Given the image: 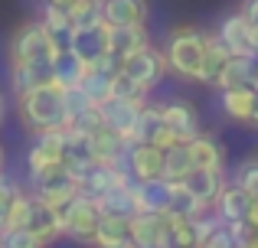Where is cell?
<instances>
[{
	"mask_svg": "<svg viewBox=\"0 0 258 248\" xmlns=\"http://www.w3.org/2000/svg\"><path fill=\"white\" fill-rule=\"evenodd\" d=\"M229 46L219 39V33H206V65H203V85H216V75L222 72V65L229 62Z\"/></svg>",
	"mask_w": 258,
	"mask_h": 248,
	"instance_id": "f546056e",
	"label": "cell"
},
{
	"mask_svg": "<svg viewBox=\"0 0 258 248\" xmlns=\"http://www.w3.org/2000/svg\"><path fill=\"white\" fill-rule=\"evenodd\" d=\"M0 248H7V245H0Z\"/></svg>",
	"mask_w": 258,
	"mask_h": 248,
	"instance_id": "db71d44e",
	"label": "cell"
},
{
	"mask_svg": "<svg viewBox=\"0 0 258 248\" xmlns=\"http://www.w3.org/2000/svg\"><path fill=\"white\" fill-rule=\"evenodd\" d=\"M23 229H30L33 235H39L46 245L52 242V238L66 235V225H62V209H56V206L43 203L39 196H30L26 199V212H23Z\"/></svg>",
	"mask_w": 258,
	"mask_h": 248,
	"instance_id": "52a82bcc",
	"label": "cell"
},
{
	"mask_svg": "<svg viewBox=\"0 0 258 248\" xmlns=\"http://www.w3.org/2000/svg\"><path fill=\"white\" fill-rule=\"evenodd\" d=\"M92 144H95V160L98 163L127 167V147H131V140H124L121 134L108 131V127H98L92 134Z\"/></svg>",
	"mask_w": 258,
	"mask_h": 248,
	"instance_id": "7402d4cb",
	"label": "cell"
},
{
	"mask_svg": "<svg viewBox=\"0 0 258 248\" xmlns=\"http://www.w3.org/2000/svg\"><path fill=\"white\" fill-rule=\"evenodd\" d=\"M121 72H124V75L147 95V92H151L154 85L164 78L167 59H164V52H160V49H154V46H144V49L131 52L127 59H121Z\"/></svg>",
	"mask_w": 258,
	"mask_h": 248,
	"instance_id": "5b68a950",
	"label": "cell"
},
{
	"mask_svg": "<svg viewBox=\"0 0 258 248\" xmlns=\"http://www.w3.org/2000/svg\"><path fill=\"white\" fill-rule=\"evenodd\" d=\"M43 26H46V30H49L62 46H66V39L72 36V17H69V10H66V7L46 4V10H43Z\"/></svg>",
	"mask_w": 258,
	"mask_h": 248,
	"instance_id": "d590c367",
	"label": "cell"
},
{
	"mask_svg": "<svg viewBox=\"0 0 258 248\" xmlns=\"http://www.w3.org/2000/svg\"><path fill=\"white\" fill-rule=\"evenodd\" d=\"M255 89H258V59H255Z\"/></svg>",
	"mask_w": 258,
	"mask_h": 248,
	"instance_id": "f907efd6",
	"label": "cell"
},
{
	"mask_svg": "<svg viewBox=\"0 0 258 248\" xmlns=\"http://www.w3.org/2000/svg\"><path fill=\"white\" fill-rule=\"evenodd\" d=\"M59 49H62V43L43 26V20H30V23L17 26L10 46H7L10 62H52Z\"/></svg>",
	"mask_w": 258,
	"mask_h": 248,
	"instance_id": "3957f363",
	"label": "cell"
},
{
	"mask_svg": "<svg viewBox=\"0 0 258 248\" xmlns=\"http://www.w3.org/2000/svg\"><path fill=\"white\" fill-rule=\"evenodd\" d=\"M66 10H69V17H72V30L105 26V20H101V0H72Z\"/></svg>",
	"mask_w": 258,
	"mask_h": 248,
	"instance_id": "d6a6232c",
	"label": "cell"
},
{
	"mask_svg": "<svg viewBox=\"0 0 258 248\" xmlns=\"http://www.w3.org/2000/svg\"><path fill=\"white\" fill-rule=\"evenodd\" d=\"M127 170L134 180L164 177V150L157 144H131L127 147Z\"/></svg>",
	"mask_w": 258,
	"mask_h": 248,
	"instance_id": "4fadbf2b",
	"label": "cell"
},
{
	"mask_svg": "<svg viewBox=\"0 0 258 248\" xmlns=\"http://www.w3.org/2000/svg\"><path fill=\"white\" fill-rule=\"evenodd\" d=\"M226 229H229V238H232L235 248H248V242L255 238V229L245 219H232V222H226Z\"/></svg>",
	"mask_w": 258,
	"mask_h": 248,
	"instance_id": "60d3db41",
	"label": "cell"
},
{
	"mask_svg": "<svg viewBox=\"0 0 258 248\" xmlns=\"http://www.w3.org/2000/svg\"><path fill=\"white\" fill-rule=\"evenodd\" d=\"M95 206L101 216H118V219H134V212H138L131 186L127 190H105L101 196H95Z\"/></svg>",
	"mask_w": 258,
	"mask_h": 248,
	"instance_id": "83f0119b",
	"label": "cell"
},
{
	"mask_svg": "<svg viewBox=\"0 0 258 248\" xmlns=\"http://www.w3.org/2000/svg\"><path fill=\"white\" fill-rule=\"evenodd\" d=\"M183 186H186L189 193H196V196L203 199V203L213 209V203L219 199L222 186H226V180H222V170H209V167H193V170L183 177Z\"/></svg>",
	"mask_w": 258,
	"mask_h": 248,
	"instance_id": "44dd1931",
	"label": "cell"
},
{
	"mask_svg": "<svg viewBox=\"0 0 258 248\" xmlns=\"http://www.w3.org/2000/svg\"><path fill=\"white\" fill-rule=\"evenodd\" d=\"M105 26H134L147 23V0H101Z\"/></svg>",
	"mask_w": 258,
	"mask_h": 248,
	"instance_id": "d6986e66",
	"label": "cell"
},
{
	"mask_svg": "<svg viewBox=\"0 0 258 248\" xmlns=\"http://www.w3.org/2000/svg\"><path fill=\"white\" fill-rule=\"evenodd\" d=\"M232 183H235V186H242L248 196H258V157L245 160V163L235 170V180H232Z\"/></svg>",
	"mask_w": 258,
	"mask_h": 248,
	"instance_id": "f35d334b",
	"label": "cell"
},
{
	"mask_svg": "<svg viewBox=\"0 0 258 248\" xmlns=\"http://www.w3.org/2000/svg\"><path fill=\"white\" fill-rule=\"evenodd\" d=\"M72 52L82 59L85 65L98 62L108 52V26H88V30H72V36L66 39Z\"/></svg>",
	"mask_w": 258,
	"mask_h": 248,
	"instance_id": "5bb4252c",
	"label": "cell"
},
{
	"mask_svg": "<svg viewBox=\"0 0 258 248\" xmlns=\"http://www.w3.org/2000/svg\"><path fill=\"white\" fill-rule=\"evenodd\" d=\"M248 124L258 127V89H255V102H252V115H248Z\"/></svg>",
	"mask_w": 258,
	"mask_h": 248,
	"instance_id": "bcb514c9",
	"label": "cell"
},
{
	"mask_svg": "<svg viewBox=\"0 0 258 248\" xmlns=\"http://www.w3.org/2000/svg\"><path fill=\"white\" fill-rule=\"evenodd\" d=\"M30 183H33V196H39L43 203L62 209L72 196H79V177L69 170V167L59 160V163L46 167V170L30 173Z\"/></svg>",
	"mask_w": 258,
	"mask_h": 248,
	"instance_id": "277c9868",
	"label": "cell"
},
{
	"mask_svg": "<svg viewBox=\"0 0 258 248\" xmlns=\"http://www.w3.org/2000/svg\"><path fill=\"white\" fill-rule=\"evenodd\" d=\"M85 69L88 65L82 59H79L69 46H62V49L56 52V59H52V82H56L59 89H76V85L82 82Z\"/></svg>",
	"mask_w": 258,
	"mask_h": 248,
	"instance_id": "cb8c5ba5",
	"label": "cell"
},
{
	"mask_svg": "<svg viewBox=\"0 0 258 248\" xmlns=\"http://www.w3.org/2000/svg\"><path fill=\"white\" fill-rule=\"evenodd\" d=\"M248 248H258V232H255V238H252V242H248Z\"/></svg>",
	"mask_w": 258,
	"mask_h": 248,
	"instance_id": "681fc988",
	"label": "cell"
},
{
	"mask_svg": "<svg viewBox=\"0 0 258 248\" xmlns=\"http://www.w3.org/2000/svg\"><path fill=\"white\" fill-rule=\"evenodd\" d=\"M164 59H167V69L176 72L180 78L200 82L203 65H206V33L196 30V26H176L167 36Z\"/></svg>",
	"mask_w": 258,
	"mask_h": 248,
	"instance_id": "7a4b0ae2",
	"label": "cell"
},
{
	"mask_svg": "<svg viewBox=\"0 0 258 248\" xmlns=\"http://www.w3.org/2000/svg\"><path fill=\"white\" fill-rule=\"evenodd\" d=\"M0 121H4V111H0Z\"/></svg>",
	"mask_w": 258,
	"mask_h": 248,
	"instance_id": "f5cc1de1",
	"label": "cell"
},
{
	"mask_svg": "<svg viewBox=\"0 0 258 248\" xmlns=\"http://www.w3.org/2000/svg\"><path fill=\"white\" fill-rule=\"evenodd\" d=\"M98 219H101L98 206H95V199H92V196H85V193L72 196L69 203L62 206V225H66V235L76 238V242H92Z\"/></svg>",
	"mask_w": 258,
	"mask_h": 248,
	"instance_id": "8992f818",
	"label": "cell"
},
{
	"mask_svg": "<svg viewBox=\"0 0 258 248\" xmlns=\"http://www.w3.org/2000/svg\"><path fill=\"white\" fill-rule=\"evenodd\" d=\"M17 111L26 131L43 134L52 127H66V108H62V89L56 82L30 89L23 95H17Z\"/></svg>",
	"mask_w": 258,
	"mask_h": 248,
	"instance_id": "6da1fadb",
	"label": "cell"
},
{
	"mask_svg": "<svg viewBox=\"0 0 258 248\" xmlns=\"http://www.w3.org/2000/svg\"><path fill=\"white\" fill-rule=\"evenodd\" d=\"M189 147V157H193L196 167H209V170H222V163H226V153H222L219 140L213 137V134H196V137L186 140Z\"/></svg>",
	"mask_w": 258,
	"mask_h": 248,
	"instance_id": "4316f807",
	"label": "cell"
},
{
	"mask_svg": "<svg viewBox=\"0 0 258 248\" xmlns=\"http://www.w3.org/2000/svg\"><path fill=\"white\" fill-rule=\"evenodd\" d=\"M160 124H164L160 105H144V108H141V118H138V127H134L131 144H151L154 134L160 131Z\"/></svg>",
	"mask_w": 258,
	"mask_h": 248,
	"instance_id": "e575fe53",
	"label": "cell"
},
{
	"mask_svg": "<svg viewBox=\"0 0 258 248\" xmlns=\"http://www.w3.org/2000/svg\"><path fill=\"white\" fill-rule=\"evenodd\" d=\"M242 85L255 89V59L252 56H229V62L216 75V89H242Z\"/></svg>",
	"mask_w": 258,
	"mask_h": 248,
	"instance_id": "603a6c76",
	"label": "cell"
},
{
	"mask_svg": "<svg viewBox=\"0 0 258 248\" xmlns=\"http://www.w3.org/2000/svg\"><path fill=\"white\" fill-rule=\"evenodd\" d=\"M239 13L248 20L252 26H258V0H242L239 4Z\"/></svg>",
	"mask_w": 258,
	"mask_h": 248,
	"instance_id": "ee69618b",
	"label": "cell"
},
{
	"mask_svg": "<svg viewBox=\"0 0 258 248\" xmlns=\"http://www.w3.org/2000/svg\"><path fill=\"white\" fill-rule=\"evenodd\" d=\"M245 222L252 225L258 232V196H252V203H248V212H245Z\"/></svg>",
	"mask_w": 258,
	"mask_h": 248,
	"instance_id": "f6af8a7d",
	"label": "cell"
},
{
	"mask_svg": "<svg viewBox=\"0 0 258 248\" xmlns=\"http://www.w3.org/2000/svg\"><path fill=\"white\" fill-rule=\"evenodd\" d=\"M95 248H134L131 242V219H118V216H101L92 235Z\"/></svg>",
	"mask_w": 258,
	"mask_h": 248,
	"instance_id": "ffe728a7",
	"label": "cell"
},
{
	"mask_svg": "<svg viewBox=\"0 0 258 248\" xmlns=\"http://www.w3.org/2000/svg\"><path fill=\"white\" fill-rule=\"evenodd\" d=\"M200 245L193 219H173L167 216V248H193Z\"/></svg>",
	"mask_w": 258,
	"mask_h": 248,
	"instance_id": "836d02e7",
	"label": "cell"
},
{
	"mask_svg": "<svg viewBox=\"0 0 258 248\" xmlns=\"http://www.w3.org/2000/svg\"><path fill=\"white\" fill-rule=\"evenodd\" d=\"M203 245L206 248H235L232 245V238H229V229H226V222L219 225V229H213L206 238H203Z\"/></svg>",
	"mask_w": 258,
	"mask_h": 248,
	"instance_id": "7bdbcfd3",
	"label": "cell"
},
{
	"mask_svg": "<svg viewBox=\"0 0 258 248\" xmlns=\"http://www.w3.org/2000/svg\"><path fill=\"white\" fill-rule=\"evenodd\" d=\"M193 248H206V245H203V242H200V245H193Z\"/></svg>",
	"mask_w": 258,
	"mask_h": 248,
	"instance_id": "816d5d0a",
	"label": "cell"
},
{
	"mask_svg": "<svg viewBox=\"0 0 258 248\" xmlns=\"http://www.w3.org/2000/svg\"><path fill=\"white\" fill-rule=\"evenodd\" d=\"M248 203H252V196H248L242 186L226 183V186H222V193H219V199L213 203V212L222 219V222H232V219H245Z\"/></svg>",
	"mask_w": 258,
	"mask_h": 248,
	"instance_id": "d4e9b609",
	"label": "cell"
},
{
	"mask_svg": "<svg viewBox=\"0 0 258 248\" xmlns=\"http://www.w3.org/2000/svg\"><path fill=\"white\" fill-rule=\"evenodd\" d=\"M0 245L7 248H46V242L39 235H33L23 225H13V229H0Z\"/></svg>",
	"mask_w": 258,
	"mask_h": 248,
	"instance_id": "8d00e7d4",
	"label": "cell"
},
{
	"mask_svg": "<svg viewBox=\"0 0 258 248\" xmlns=\"http://www.w3.org/2000/svg\"><path fill=\"white\" fill-rule=\"evenodd\" d=\"M46 4H56V7H69L72 0H46Z\"/></svg>",
	"mask_w": 258,
	"mask_h": 248,
	"instance_id": "7dc6e473",
	"label": "cell"
},
{
	"mask_svg": "<svg viewBox=\"0 0 258 248\" xmlns=\"http://www.w3.org/2000/svg\"><path fill=\"white\" fill-rule=\"evenodd\" d=\"M20 196V186L13 183V180L0 177V229L7 225V219H10V209H13V199Z\"/></svg>",
	"mask_w": 258,
	"mask_h": 248,
	"instance_id": "ab89813d",
	"label": "cell"
},
{
	"mask_svg": "<svg viewBox=\"0 0 258 248\" xmlns=\"http://www.w3.org/2000/svg\"><path fill=\"white\" fill-rule=\"evenodd\" d=\"M138 212H167L170 209V180H134L131 183Z\"/></svg>",
	"mask_w": 258,
	"mask_h": 248,
	"instance_id": "7c38bea8",
	"label": "cell"
},
{
	"mask_svg": "<svg viewBox=\"0 0 258 248\" xmlns=\"http://www.w3.org/2000/svg\"><path fill=\"white\" fill-rule=\"evenodd\" d=\"M252 102H255V89H252V85H242V89H222V111H226L232 121L248 124Z\"/></svg>",
	"mask_w": 258,
	"mask_h": 248,
	"instance_id": "f1b7e54d",
	"label": "cell"
},
{
	"mask_svg": "<svg viewBox=\"0 0 258 248\" xmlns=\"http://www.w3.org/2000/svg\"><path fill=\"white\" fill-rule=\"evenodd\" d=\"M62 108H66V127H69L85 108H92V98H88L79 85L76 89H62Z\"/></svg>",
	"mask_w": 258,
	"mask_h": 248,
	"instance_id": "74e56055",
	"label": "cell"
},
{
	"mask_svg": "<svg viewBox=\"0 0 258 248\" xmlns=\"http://www.w3.org/2000/svg\"><path fill=\"white\" fill-rule=\"evenodd\" d=\"M131 242L134 248H167V212H134Z\"/></svg>",
	"mask_w": 258,
	"mask_h": 248,
	"instance_id": "9c48e42d",
	"label": "cell"
},
{
	"mask_svg": "<svg viewBox=\"0 0 258 248\" xmlns=\"http://www.w3.org/2000/svg\"><path fill=\"white\" fill-rule=\"evenodd\" d=\"M144 105H147V98H108L105 105H98V108H101V121H105L108 131H114L124 140H131Z\"/></svg>",
	"mask_w": 258,
	"mask_h": 248,
	"instance_id": "ba28073f",
	"label": "cell"
},
{
	"mask_svg": "<svg viewBox=\"0 0 258 248\" xmlns=\"http://www.w3.org/2000/svg\"><path fill=\"white\" fill-rule=\"evenodd\" d=\"M62 163L69 167V170L76 173L79 180H82V173L88 170V167H95V163H98V160H95V144H92V134L76 131V127H69V131H66Z\"/></svg>",
	"mask_w": 258,
	"mask_h": 248,
	"instance_id": "8fae6325",
	"label": "cell"
},
{
	"mask_svg": "<svg viewBox=\"0 0 258 248\" xmlns=\"http://www.w3.org/2000/svg\"><path fill=\"white\" fill-rule=\"evenodd\" d=\"M203 212H209V206L203 203L196 193H189L186 186H183V180H170V209H167V216L173 219H196L203 216Z\"/></svg>",
	"mask_w": 258,
	"mask_h": 248,
	"instance_id": "484cf974",
	"label": "cell"
},
{
	"mask_svg": "<svg viewBox=\"0 0 258 248\" xmlns=\"http://www.w3.org/2000/svg\"><path fill=\"white\" fill-rule=\"evenodd\" d=\"M66 131H69V127H52V131H43V134H36L39 140L30 147V153H26V163H30V173H36V170H46V167H52V163H59V160H62Z\"/></svg>",
	"mask_w": 258,
	"mask_h": 248,
	"instance_id": "30bf717a",
	"label": "cell"
},
{
	"mask_svg": "<svg viewBox=\"0 0 258 248\" xmlns=\"http://www.w3.org/2000/svg\"><path fill=\"white\" fill-rule=\"evenodd\" d=\"M216 33H219V39L229 46L232 56H252V59H258V52H255V46H252V26H248V20L242 17V13L226 17Z\"/></svg>",
	"mask_w": 258,
	"mask_h": 248,
	"instance_id": "9a60e30c",
	"label": "cell"
},
{
	"mask_svg": "<svg viewBox=\"0 0 258 248\" xmlns=\"http://www.w3.org/2000/svg\"><path fill=\"white\" fill-rule=\"evenodd\" d=\"M160 115H164V124L173 127L183 144L200 134V115H196V108L189 102H180V98L176 102H164L160 105Z\"/></svg>",
	"mask_w": 258,
	"mask_h": 248,
	"instance_id": "2e32d148",
	"label": "cell"
},
{
	"mask_svg": "<svg viewBox=\"0 0 258 248\" xmlns=\"http://www.w3.org/2000/svg\"><path fill=\"white\" fill-rule=\"evenodd\" d=\"M151 46V36H147V26L144 23H134V26H108V52L118 59H127L131 52Z\"/></svg>",
	"mask_w": 258,
	"mask_h": 248,
	"instance_id": "e0dca14e",
	"label": "cell"
},
{
	"mask_svg": "<svg viewBox=\"0 0 258 248\" xmlns=\"http://www.w3.org/2000/svg\"><path fill=\"white\" fill-rule=\"evenodd\" d=\"M111 78H114L111 72L98 69V65H88L85 75H82V82H79V89L92 98V105H105L108 98H111Z\"/></svg>",
	"mask_w": 258,
	"mask_h": 248,
	"instance_id": "4dcf8cb0",
	"label": "cell"
},
{
	"mask_svg": "<svg viewBox=\"0 0 258 248\" xmlns=\"http://www.w3.org/2000/svg\"><path fill=\"white\" fill-rule=\"evenodd\" d=\"M0 177H4V147H0Z\"/></svg>",
	"mask_w": 258,
	"mask_h": 248,
	"instance_id": "c3c4849f",
	"label": "cell"
},
{
	"mask_svg": "<svg viewBox=\"0 0 258 248\" xmlns=\"http://www.w3.org/2000/svg\"><path fill=\"white\" fill-rule=\"evenodd\" d=\"M193 157H189V147L186 144H173L164 150V180H183L189 170H193Z\"/></svg>",
	"mask_w": 258,
	"mask_h": 248,
	"instance_id": "1f68e13d",
	"label": "cell"
},
{
	"mask_svg": "<svg viewBox=\"0 0 258 248\" xmlns=\"http://www.w3.org/2000/svg\"><path fill=\"white\" fill-rule=\"evenodd\" d=\"M52 82V62H10V89L13 95H23L30 89Z\"/></svg>",
	"mask_w": 258,
	"mask_h": 248,
	"instance_id": "ac0fdd59",
	"label": "cell"
},
{
	"mask_svg": "<svg viewBox=\"0 0 258 248\" xmlns=\"http://www.w3.org/2000/svg\"><path fill=\"white\" fill-rule=\"evenodd\" d=\"M111 98H147V95L124 75V72H118V75L111 78Z\"/></svg>",
	"mask_w": 258,
	"mask_h": 248,
	"instance_id": "b9f144b4",
	"label": "cell"
}]
</instances>
